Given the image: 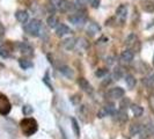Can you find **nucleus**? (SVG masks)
<instances>
[{
    "label": "nucleus",
    "mask_w": 154,
    "mask_h": 139,
    "mask_svg": "<svg viewBox=\"0 0 154 139\" xmlns=\"http://www.w3.org/2000/svg\"><path fill=\"white\" fill-rule=\"evenodd\" d=\"M41 21L37 20V19H32L31 21H29V23H27L26 26V31L31 35V36H37L39 32V29H41Z\"/></svg>",
    "instance_id": "obj_1"
},
{
    "label": "nucleus",
    "mask_w": 154,
    "mask_h": 139,
    "mask_svg": "<svg viewBox=\"0 0 154 139\" xmlns=\"http://www.w3.org/2000/svg\"><path fill=\"white\" fill-rule=\"evenodd\" d=\"M116 15H117V19L119 20V22L124 23L126 20V15H128V7L125 5H121L116 11Z\"/></svg>",
    "instance_id": "obj_2"
},
{
    "label": "nucleus",
    "mask_w": 154,
    "mask_h": 139,
    "mask_svg": "<svg viewBox=\"0 0 154 139\" xmlns=\"http://www.w3.org/2000/svg\"><path fill=\"white\" fill-rule=\"evenodd\" d=\"M67 19H69V22H72L73 24H81V23H84L86 21V16H85V14H82V13L72 14V15H69Z\"/></svg>",
    "instance_id": "obj_3"
},
{
    "label": "nucleus",
    "mask_w": 154,
    "mask_h": 139,
    "mask_svg": "<svg viewBox=\"0 0 154 139\" xmlns=\"http://www.w3.org/2000/svg\"><path fill=\"white\" fill-rule=\"evenodd\" d=\"M78 85L80 86V88L86 93H93V87L92 85L89 84V81L85 79V78H80L78 80Z\"/></svg>",
    "instance_id": "obj_4"
},
{
    "label": "nucleus",
    "mask_w": 154,
    "mask_h": 139,
    "mask_svg": "<svg viewBox=\"0 0 154 139\" xmlns=\"http://www.w3.org/2000/svg\"><path fill=\"white\" fill-rule=\"evenodd\" d=\"M124 89L122 87H115V88H111L109 91L108 95L111 99H121L124 96Z\"/></svg>",
    "instance_id": "obj_5"
},
{
    "label": "nucleus",
    "mask_w": 154,
    "mask_h": 139,
    "mask_svg": "<svg viewBox=\"0 0 154 139\" xmlns=\"http://www.w3.org/2000/svg\"><path fill=\"white\" fill-rule=\"evenodd\" d=\"M133 57H134V54L132 52V50L128 49V50H124L122 54H121V60L123 63H131L133 60Z\"/></svg>",
    "instance_id": "obj_6"
},
{
    "label": "nucleus",
    "mask_w": 154,
    "mask_h": 139,
    "mask_svg": "<svg viewBox=\"0 0 154 139\" xmlns=\"http://www.w3.org/2000/svg\"><path fill=\"white\" fill-rule=\"evenodd\" d=\"M69 32H71V29H69L66 24H59V26L57 27V29H56V35H57L58 37H63V36L67 35Z\"/></svg>",
    "instance_id": "obj_7"
},
{
    "label": "nucleus",
    "mask_w": 154,
    "mask_h": 139,
    "mask_svg": "<svg viewBox=\"0 0 154 139\" xmlns=\"http://www.w3.org/2000/svg\"><path fill=\"white\" fill-rule=\"evenodd\" d=\"M15 17L19 22L26 23L29 19V14L26 12V11H17L15 13Z\"/></svg>",
    "instance_id": "obj_8"
},
{
    "label": "nucleus",
    "mask_w": 154,
    "mask_h": 139,
    "mask_svg": "<svg viewBox=\"0 0 154 139\" xmlns=\"http://www.w3.org/2000/svg\"><path fill=\"white\" fill-rule=\"evenodd\" d=\"M20 51L21 54H24V56H32V48H31L29 44H26V43H22L20 44Z\"/></svg>",
    "instance_id": "obj_9"
},
{
    "label": "nucleus",
    "mask_w": 154,
    "mask_h": 139,
    "mask_svg": "<svg viewBox=\"0 0 154 139\" xmlns=\"http://www.w3.org/2000/svg\"><path fill=\"white\" fill-rule=\"evenodd\" d=\"M46 23H48V27H50V28H57L59 26V20L57 16L51 15L46 19Z\"/></svg>",
    "instance_id": "obj_10"
},
{
    "label": "nucleus",
    "mask_w": 154,
    "mask_h": 139,
    "mask_svg": "<svg viewBox=\"0 0 154 139\" xmlns=\"http://www.w3.org/2000/svg\"><path fill=\"white\" fill-rule=\"evenodd\" d=\"M77 39H75V37H71V39H67L64 41V48L66 49V50H71V49H73L74 48V45L77 44V42H75Z\"/></svg>",
    "instance_id": "obj_11"
},
{
    "label": "nucleus",
    "mask_w": 154,
    "mask_h": 139,
    "mask_svg": "<svg viewBox=\"0 0 154 139\" xmlns=\"http://www.w3.org/2000/svg\"><path fill=\"white\" fill-rule=\"evenodd\" d=\"M131 110H132V113H133V115L136 116V117H140V116L144 114V109H143V107H140V106H138V104H132Z\"/></svg>",
    "instance_id": "obj_12"
},
{
    "label": "nucleus",
    "mask_w": 154,
    "mask_h": 139,
    "mask_svg": "<svg viewBox=\"0 0 154 139\" xmlns=\"http://www.w3.org/2000/svg\"><path fill=\"white\" fill-rule=\"evenodd\" d=\"M125 82H126V85H128V87L129 88H133L134 86H136V79H134V77L132 76V74H128L126 77H125Z\"/></svg>",
    "instance_id": "obj_13"
},
{
    "label": "nucleus",
    "mask_w": 154,
    "mask_h": 139,
    "mask_svg": "<svg viewBox=\"0 0 154 139\" xmlns=\"http://www.w3.org/2000/svg\"><path fill=\"white\" fill-rule=\"evenodd\" d=\"M117 118H118V121H119L121 123H125V122L128 121V114H126V111L123 110V109H121V110L117 113Z\"/></svg>",
    "instance_id": "obj_14"
},
{
    "label": "nucleus",
    "mask_w": 154,
    "mask_h": 139,
    "mask_svg": "<svg viewBox=\"0 0 154 139\" xmlns=\"http://www.w3.org/2000/svg\"><path fill=\"white\" fill-rule=\"evenodd\" d=\"M71 122H72V128H73V131H74V134L79 137L80 136V128H79V123H78V121L74 118V117H72L71 118Z\"/></svg>",
    "instance_id": "obj_15"
},
{
    "label": "nucleus",
    "mask_w": 154,
    "mask_h": 139,
    "mask_svg": "<svg viewBox=\"0 0 154 139\" xmlns=\"http://www.w3.org/2000/svg\"><path fill=\"white\" fill-rule=\"evenodd\" d=\"M99 30H100V27L96 24V23H91L89 24V27H88V29H87V31H88V34L91 32V36H94L96 32H99Z\"/></svg>",
    "instance_id": "obj_16"
},
{
    "label": "nucleus",
    "mask_w": 154,
    "mask_h": 139,
    "mask_svg": "<svg viewBox=\"0 0 154 139\" xmlns=\"http://www.w3.org/2000/svg\"><path fill=\"white\" fill-rule=\"evenodd\" d=\"M129 132L131 136H136L140 132V125L137 123H133L130 125V129H129Z\"/></svg>",
    "instance_id": "obj_17"
},
{
    "label": "nucleus",
    "mask_w": 154,
    "mask_h": 139,
    "mask_svg": "<svg viewBox=\"0 0 154 139\" xmlns=\"http://www.w3.org/2000/svg\"><path fill=\"white\" fill-rule=\"evenodd\" d=\"M60 72H62L65 77H67V78H72L73 74H74L73 71L69 69V66H62V67H60Z\"/></svg>",
    "instance_id": "obj_18"
},
{
    "label": "nucleus",
    "mask_w": 154,
    "mask_h": 139,
    "mask_svg": "<svg viewBox=\"0 0 154 139\" xmlns=\"http://www.w3.org/2000/svg\"><path fill=\"white\" fill-rule=\"evenodd\" d=\"M19 64H20V66H21L23 70L32 67V63H31L30 60H27V59H20V60H19Z\"/></svg>",
    "instance_id": "obj_19"
},
{
    "label": "nucleus",
    "mask_w": 154,
    "mask_h": 139,
    "mask_svg": "<svg viewBox=\"0 0 154 139\" xmlns=\"http://www.w3.org/2000/svg\"><path fill=\"white\" fill-rule=\"evenodd\" d=\"M69 8H71V4H69L67 0H62V4H60V7L59 9L62 11V12H66V11H69Z\"/></svg>",
    "instance_id": "obj_20"
},
{
    "label": "nucleus",
    "mask_w": 154,
    "mask_h": 139,
    "mask_svg": "<svg viewBox=\"0 0 154 139\" xmlns=\"http://www.w3.org/2000/svg\"><path fill=\"white\" fill-rule=\"evenodd\" d=\"M49 1H50V5H51L54 9H59L60 4H62V0H49Z\"/></svg>",
    "instance_id": "obj_21"
},
{
    "label": "nucleus",
    "mask_w": 154,
    "mask_h": 139,
    "mask_svg": "<svg viewBox=\"0 0 154 139\" xmlns=\"http://www.w3.org/2000/svg\"><path fill=\"white\" fill-rule=\"evenodd\" d=\"M107 73H108V70L107 69H100L95 72V76L99 78H102V77H104Z\"/></svg>",
    "instance_id": "obj_22"
},
{
    "label": "nucleus",
    "mask_w": 154,
    "mask_h": 139,
    "mask_svg": "<svg viewBox=\"0 0 154 139\" xmlns=\"http://www.w3.org/2000/svg\"><path fill=\"white\" fill-rule=\"evenodd\" d=\"M22 111H23V114H24V115L29 116V115L32 114V111H34V110H32V108H31L30 106H24V107L22 108Z\"/></svg>",
    "instance_id": "obj_23"
},
{
    "label": "nucleus",
    "mask_w": 154,
    "mask_h": 139,
    "mask_svg": "<svg viewBox=\"0 0 154 139\" xmlns=\"http://www.w3.org/2000/svg\"><path fill=\"white\" fill-rule=\"evenodd\" d=\"M106 109V111H107V114H115V107H114V104H108V106H106L104 107Z\"/></svg>",
    "instance_id": "obj_24"
},
{
    "label": "nucleus",
    "mask_w": 154,
    "mask_h": 139,
    "mask_svg": "<svg viewBox=\"0 0 154 139\" xmlns=\"http://www.w3.org/2000/svg\"><path fill=\"white\" fill-rule=\"evenodd\" d=\"M91 0H77V5L78 7H85L89 4Z\"/></svg>",
    "instance_id": "obj_25"
},
{
    "label": "nucleus",
    "mask_w": 154,
    "mask_h": 139,
    "mask_svg": "<svg viewBox=\"0 0 154 139\" xmlns=\"http://www.w3.org/2000/svg\"><path fill=\"white\" fill-rule=\"evenodd\" d=\"M144 9H145L146 12H154V4L148 2L146 5H144Z\"/></svg>",
    "instance_id": "obj_26"
},
{
    "label": "nucleus",
    "mask_w": 154,
    "mask_h": 139,
    "mask_svg": "<svg viewBox=\"0 0 154 139\" xmlns=\"http://www.w3.org/2000/svg\"><path fill=\"white\" fill-rule=\"evenodd\" d=\"M71 101H72V103H73V104H78V103L81 101V96H80V95H78V94H75L73 97H71Z\"/></svg>",
    "instance_id": "obj_27"
},
{
    "label": "nucleus",
    "mask_w": 154,
    "mask_h": 139,
    "mask_svg": "<svg viewBox=\"0 0 154 139\" xmlns=\"http://www.w3.org/2000/svg\"><path fill=\"white\" fill-rule=\"evenodd\" d=\"M114 77H115L116 79H119V78L122 77V71H121V69L115 70V72H114Z\"/></svg>",
    "instance_id": "obj_28"
},
{
    "label": "nucleus",
    "mask_w": 154,
    "mask_h": 139,
    "mask_svg": "<svg viewBox=\"0 0 154 139\" xmlns=\"http://www.w3.org/2000/svg\"><path fill=\"white\" fill-rule=\"evenodd\" d=\"M0 56L1 57H4V58H6L9 56V52H8V50H5V49H0Z\"/></svg>",
    "instance_id": "obj_29"
},
{
    "label": "nucleus",
    "mask_w": 154,
    "mask_h": 139,
    "mask_svg": "<svg viewBox=\"0 0 154 139\" xmlns=\"http://www.w3.org/2000/svg\"><path fill=\"white\" fill-rule=\"evenodd\" d=\"M107 115H108V114H107V111H106V109L104 108L100 109V111L97 113V116L101 117V118H102V117H104V116H107Z\"/></svg>",
    "instance_id": "obj_30"
},
{
    "label": "nucleus",
    "mask_w": 154,
    "mask_h": 139,
    "mask_svg": "<svg viewBox=\"0 0 154 139\" xmlns=\"http://www.w3.org/2000/svg\"><path fill=\"white\" fill-rule=\"evenodd\" d=\"M91 4H92L93 8H97L99 7V5H100V0H92Z\"/></svg>",
    "instance_id": "obj_31"
},
{
    "label": "nucleus",
    "mask_w": 154,
    "mask_h": 139,
    "mask_svg": "<svg viewBox=\"0 0 154 139\" xmlns=\"http://www.w3.org/2000/svg\"><path fill=\"white\" fill-rule=\"evenodd\" d=\"M125 104H126V106L130 104V100H129V99H124L123 102L121 103V109H123L124 110V106H125Z\"/></svg>",
    "instance_id": "obj_32"
},
{
    "label": "nucleus",
    "mask_w": 154,
    "mask_h": 139,
    "mask_svg": "<svg viewBox=\"0 0 154 139\" xmlns=\"http://www.w3.org/2000/svg\"><path fill=\"white\" fill-rule=\"evenodd\" d=\"M110 82H111V78L109 77L108 79H106V80H104V81L102 82V86H108L109 84H110Z\"/></svg>",
    "instance_id": "obj_33"
},
{
    "label": "nucleus",
    "mask_w": 154,
    "mask_h": 139,
    "mask_svg": "<svg viewBox=\"0 0 154 139\" xmlns=\"http://www.w3.org/2000/svg\"><path fill=\"white\" fill-rule=\"evenodd\" d=\"M4 34H5V28H4V26L0 23V37L4 36Z\"/></svg>",
    "instance_id": "obj_34"
},
{
    "label": "nucleus",
    "mask_w": 154,
    "mask_h": 139,
    "mask_svg": "<svg viewBox=\"0 0 154 139\" xmlns=\"http://www.w3.org/2000/svg\"><path fill=\"white\" fill-rule=\"evenodd\" d=\"M153 65H154V57H153Z\"/></svg>",
    "instance_id": "obj_35"
}]
</instances>
